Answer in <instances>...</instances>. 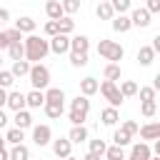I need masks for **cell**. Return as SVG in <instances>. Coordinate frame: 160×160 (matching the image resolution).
Segmentation results:
<instances>
[{
    "label": "cell",
    "mask_w": 160,
    "mask_h": 160,
    "mask_svg": "<svg viewBox=\"0 0 160 160\" xmlns=\"http://www.w3.org/2000/svg\"><path fill=\"white\" fill-rule=\"evenodd\" d=\"M42 32H45V38L58 35V32H60V30H58V20H48V22L42 25Z\"/></svg>",
    "instance_id": "7bdbcfd3"
},
{
    "label": "cell",
    "mask_w": 160,
    "mask_h": 160,
    "mask_svg": "<svg viewBox=\"0 0 160 160\" xmlns=\"http://www.w3.org/2000/svg\"><path fill=\"white\" fill-rule=\"evenodd\" d=\"M5 100H8V90L0 88V108H5Z\"/></svg>",
    "instance_id": "f907efd6"
},
{
    "label": "cell",
    "mask_w": 160,
    "mask_h": 160,
    "mask_svg": "<svg viewBox=\"0 0 160 160\" xmlns=\"http://www.w3.org/2000/svg\"><path fill=\"white\" fill-rule=\"evenodd\" d=\"M48 45H50V52H55V55H65V52H70V35L58 32V35H52V38L48 40Z\"/></svg>",
    "instance_id": "5b68a950"
},
{
    "label": "cell",
    "mask_w": 160,
    "mask_h": 160,
    "mask_svg": "<svg viewBox=\"0 0 160 160\" xmlns=\"http://www.w3.org/2000/svg\"><path fill=\"white\" fill-rule=\"evenodd\" d=\"M100 120H102V125H108V128L118 125V120H120V112H118V108L108 105V108H105V110L100 112Z\"/></svg>",
    "instance_id": "ac0fdd59"
},
{
    "label": "cell",
    "mask_w": 160,
    "mask_h": 160,
    "mask_svg": "<svg viewBox=\"0 0 160 160\" xmlns=\"http://www.w3.org/2000/svg\"><path fill=\"white\" fill-rule=\"evenodd\" d=\"M58 2H60V0H58Z\"/></svg>",
    "instance_id": "91938a15"
},
{
    "label": "cell",
    "mask_w": 160,
    "mask_h": 160,
    "mask_svg": "<svg viewBox=\"0 0 160 160\" xmlns=\"http://www.w3.org/2000/svg\"><path fill=\"white\" fill-rule=\"evenodd\" d=\"M140 112H142V118H155V112H158V102H155V100L142 102V105H140Z\"/></svg>",
    "instance_id": "ab89813d"
},
{
    "label": "cell",
    "mask_w": 160,
    "mask_h": 160,
    "mask_svg": "<svg viewBox=\"0 0 160 160\" xmlns=\"http://www.w3.org/2000/svg\"><path fill=\"white\" fill-rule=\"evenodd\" d=\"M138 132H140V138H142V140H158V138H160V122H158V120L145 122V125H140V128H138Z\"/></svg>",
    "instance_id": "4fadbf2b"
},
{
    "label": "cell",
    "mask_w": 160,
    "mask_h": 160,
    "mask_svg": "<svg viewBox=\"0 0 160 160\" xmlns=\"http://www.w3.org/2000/svg\"><path fill=\"white\" fill-rule=\"evenodd\" d=\"M0 148H5V138L2 135H0Z\"/></svg>",
    "instance_id": "11a10c76"
},
{
    "label": "cell",
    "mask_w": 160,
    "mask_h": 160,
    "mask_svg": "<svg viewBox=\"0 0 160 160\" xmlns=\"http://www.w3.org/2000/svg\"><path fill=\"white\" fill-rule=\"evenodd\" d=\"M0 160H8V150L5 148H0Z\"/></svg>",
    "instance_id": "f5cc1de1"
},
{
    "label": "cell",
    "mask_w": 160,
    "mask_h": 160,
    "mask_svg": "<svg viewBox=\"0 0 160 160\" xmlns=\"http://www.w3.org/2000/svg\"><path fill=\"white\" fill-rule=\"evenodd\" d=\"M62 160H80V158H75V155H68V158H62Z\"/></svg>",
    "instance_id": "db71d44e"
},
{
    "label": "cell",
    "mask_w": 160,
    "mask_h": 160,
    "mask_svg": "<svg viewBox=\"0 0 160 160\" xmlns=\"http://www.w3.org/2000/svg\"><path fill=\"white\" fill-rule=\"evenodd\" d=\"M0 68H2V58H0Z\"/></svg>",
    "instance_id": "6f0895ef"
},
{
    "label": "cell",
    "mask_w": 160,
    "mask_h": 160,
    "mask_svg": "<svg viewBox=\"0 0 160 160\" xmlns=\"http://www.w3.org/2000/svg\"><path fill=\"white\" fill-rule=\"evenodd\" d=\"M88 50H90V38L88 35L70 38V52H88Z\"/></svg>",
    "instance_id": "2e32d148"
},
{
    "label": "cell",
    "mask_w": 160,
    "mask_h": 160,
    "mask_svg": "<svg viewBox=\"0 0 160 160\" xmlns=\"http://www.w3.org/2000/svg\"><path fill=\"white\" fill-rule=\"evenodd\" d=\"M12 82H15L12 72H10V70H2V68H0V88H5V90H8V88H12Z\"/></svg>",
    "instance_id": "b9f144b4"
},
{
    "label": "cell",
    "mask_w": 160,
    "mask_h": 160,
    "mask_svg": "<svg viewBox=\"0 0 160 160\" xmlns=\"http://www.w3.org/2000/svg\"><path fill=\"white\" fill-rule=\"evenodd\" d=\"M50 140H52V130H50V125H32V142H35L38 148L50 145Z\"/></svg>",
    "instance_id": "8992f818"
},
{
    "label": "cell",
    "mask_w": 160,
    "mask_h": 160,
    "mask_svg": "<svg viewBox=\"0 0 160 160\" xmlns=\"http://www.w3.org/2000/svg\"><path fill=\"white\" fill-rule=\"evenodd\" d=\"M110 25H112V30H115V32H120V35H122V32H128V30L132 28V22H130V15H128V12L112 15V18H110Z\"/></svg>",
    "instance_id": "30bf717a"
},
{
    "label": "cell",
    "mask_w": 160,
    "mask_h": 160,
    "mask_svg": "<svg viewBox=\"0 0 160 160\" xmlns=\"http://www.w3.org/2000/svg\"><path fill=\"white\" fill-rule=\"evenodd\" d=\"M118 90L122 92V98H135V95H138V82H135V80H122V82L118 85Z\"/></svg>",
    "instance_id": "83f0119b"
},
{
    "label": "cell",
    "mask_w": 160,
    "mask_h": 160,
    "mask_svg": "<svg viewBox=\"0 0 160 160\" xmlns=\"http://www.w3.org/2000/svg\"><path fill=\"white\" fill-rule=\"evenodd\" d=\"M150 155H152L150 145H148L145 140H140V142H135V145L130 148V155H128L125 160H150Z\"/></svg>",
    "instance_id": "52a82bcc"
},
{
    "label": "cell",
    "mask_w": 160,
    "mask_h": 160,
    "mask_svg": "<svg viewBox=\"0 0 160 160\" xmlns=\"http://www.w3.org/2000/svg\"><path fill=\"white\" fill-rule=\"evenodd\" d=\"M138 95H140V102H148V100H155L158 90L152 85H145V88H138Z\"/></svg>",
    "instance_id": "f35d334b"
},
{
    "label": "cell",
    "mask_w": 160,
    "mask_h": 160,
    "mask_svg": "<svg viewBox=\"0 0 160 160\" xmlns=\"http://www.w3.org/2000/svg\"><path fill=\"white\" fill-rule=\"evenodd\" d=\"M68 140L72 145H80V142H88V128L85 125H72L70 132H68Z\"/></svg>",
    "instance_id": "9a60e30c"
},
{
    "label": "cell",
    "mask_w": 160,
    "mask_h": 160,
    "mask_svg": "<svg viewBox=\"0 0 160 160\" xmlns=\"http://www.w3.org/2000/svg\"><path fill=\"white\" fill-rule=\"evenodd\" d=\"M70 110H80V112H90V100L85 98V95H75L72 100H70Z\"/></svg>",
    "instance_id": "4316f807"
},
{
    "label": "cell",
    "mask_w": 160,
    "mask_h": 160,
    "mask_svg": "<svg viewBox=\"0 0 160 160\" xmlns=\"http://www.w3.org/2000/svg\"><path fill=\"white\" fill-rule=\"evenodd\" d=\"M58 30H60L62 35H70V32L75 30V20H72V15H62V18L58 20Z\"/></svg>",
    "instance_id": "4dcf8cb0"
},
{
    "label": "cell",
    "mask_w": 160,
    "mask_h": 160,
    "mask_svg": "<svg viewBox=\"0 0 160 160\" xmlns=\"http://www.w3.org/2000/svg\"><path fill=\"white\" fill-rule=\"evenodd\" d=\"M110 8H112L115 15H120V12H130L132 0H110Z\"/></svg>",
    "instance_id": "e575fe53"
},
{
    "label": "cell",
    "mask_w": 160,
    "mask_h": 160,
    "mask_svg": "<svg viewBox=\"0 0 160 160\" xmlns=\"http://www.w3.org/2000/svg\"><path fill=\"white\" fill-rule=\"evenodd\" d=\"M120 128H122V130H125L128 135H132V138H135V135H138V128H140V125H138L135 120H122V125H120Z\"/></svg>",
    "instance_id": "ee69618b"
},
{
    "label": "cell",
    "mask_w": 160,
    "mask_h": 160,
    "mask_svg": "<svg viewBox=\"0 0 160 160\" xmlns=\"http://www.w3.org/2000/svg\"><path fill=\"white\" fill-rule=\"evenodd\" d=\"M95 15H98L100 20H110L115 12H112V8H110V2H108V0H100V2H98V8H95Z\"/></svg>",
    "instance_id": "f546056e"
},
{
    "label": "cell",
    "mask_w": 160,
    "mask_h": 160,
    "mask_svg": "<svg viewBox=\"0 0 160 160\" xmlns=\"http://www.w3.org/2000/svg\"><path fill=\"white\" fill-rule=\"evenodd\" d=\"M8 52H10V60H22V58H25V45H22V40L10 42V45H8Z\"/></svg>",
    "instance_id": "1f68e13d"
},
{
    "label": "cell",
    "mask_w": 160,
    "mask_h": 160,
    "mask_svg": "<svg viewBox=\"0 0 160 160\" xmlns=\"http://www.w3.org/2000/svg\"><path fill=\"white\" fill-rule=\"evenodd\" d=\"M12 122H15V128H20V130H28V128H32V115H30V110H28V108H22V110H15V115H12Z\"/></svg>",
    "instance_id": "5bb4252c"
},
{
    "label": "cell",
    "mask_w": 160,
    "mask_h": 160,
    "mask_svg": "<svg viewBox=\"0 0 160 160\" xmlns=\"http://www.w3.org/2000/svg\"><path fill=\"white\" fill-rule=\"evenodd\" d=\"M22 45H25V60L28 62H40L48 58L50 52V45H48V38H40L35 32H30L28 38H22Z\"/></svg>",
    "instance_id": "6da1fadb"
},
{
    "label": "cell",
    "mask_w": 160,
    "mask_h": 160,
    "mask_svg": "<svg viewBox=\"0 0 160 160\" xmlns=\"http://www.w3.org/2000/svg\"><path fill=\"white\" fill-rule=\"evenodd\" d=\"M8 160H30V150H28V145H25V142L12 145V148L8 150Z\"/></svg>",
    "instance_id": "d6986e66"
},
{
    "label": "cell",
    "mask_w": 160,
    "mask_h": 160,
    "mask_svg": "<svg viewBox=\"0 0 160 160\" xmlns=\"http://www.w3.org/2000/svg\"><path fill=\"white\" fill-rule=\"evenodd\" d=\"M45 15H48L50 20H60L65 12H62V5H60L58 0H48V2H45Z\"/></svg>",
    "instance_id": "cb8c5ba5"
},
{
    "label": "cell",
    "mask_w": 160,
    "mask_h": 160,
    "mask_svg": "<svg viewBox=\"0 0 160 160\" xmlns=\"http://www.w3.org/2000/svg\"><path fill=\"white\" fill-rule=\"evenodd\" d=\"M8 45H10V40H8L5 30H0V52H2V50H8Z\"/></svg>",
    "instance_id": "c3c4849f"
},
{
    "label": "cell",
    "mask_w": 160,
    "mask_h": 160,
    "mask_svg": "<svg viewBox=\"0 0 160 160\" xmlns=\"http://www.w3.org/2000/svg\"><path fill=\"white\" fill-rule=\"evenodd\" d=\"M30 65H32V62H28L25 58H22V60H12V68H10L12 78H28V72H30Z\"/></svg>",
    "instance_id": "7402d4cb"
},
{
    "label": "cell",
    "mask_w": 160,
    "mask_h": 160,
    "mask_svg": "<svg viewBox=\"0 0 160 160\" xmlns=\"http://www.w3.org/2000/svg\"><path fill=\"white\" fill-rule=\"evenodd\" d=\"M98 92H102V98H105L112 108H120V105L125 102L122 92L118 90V82H112V80H102V82L98 85Z\"/></svg>",
    "instance_id": "277c9868"
},
{
    "label": "cell",
    "mask_w": 160,
    "mask_h": 160,
    "mask_svg": "<svg viewBox=\"0 0 160 160\" xmlns=\"http://www.w3.org/2000/svg\"><path fill=\"white\" fill-rule=\"evenodd\" d=\"M88 152H95V155H102L105 152V148H108V142L102 140V138H95V140H88Z\"/></svg>",
    "instance_id": "d590c367"
},
{
    "label": "cell",
    "mask_w": 160,
    "mask_h": 160,
    "mask_svg": "<svg viewBox=\"0 0 160 160\" xmlns=\"http://www.w3.org/2000/svg\"><path fill=\"white\" fill-rule=\"evenodd\" d=\"M152 15L145 10V8H135V10H130V22H132V28H148L152 20H150Z\"/></svg>",
    "instance_id": "ba28073f"
},
{
    "label": "cell",
    "mask_w": 160,
    "mask_h": 160,
    "mask_svg": "<svg viewBox=\"0 0 160 160\" xmlns=\"http://www.w3.org/2000/svg\"><path fill=\"white\" fill-rule=\"evenodd\" d=\"M145 10H148L150 15L160 12V0H145Z\"/></svg>",
    "instance_id": "bcb514c9"
},
{
    "label": "cell",
    "mask_w": 160,
    "mask_h": 160,
    "mask_svg": "<svg viewBox=\"0 0 160 160\" xmlns=\"http://www.w3.org/2000/svg\"><path fill=\"white\" fill-rule=\"evenodd\" d=\"M102 78L118 82V80H120V62H108V65L102 68Z\"/></svg>",
    "instance_id": "484cf974"
},
{
    "label": "cell",
    "mask_w": 160,
    "mask_h": 160,
    "mask_svg": "<svg viewBox=\"0 0 160 160\" xmlns=\"http://www.w3.org/2000/svg\"><path fill=\"white\" fill-rule=\"evenodd\" d=\"M50 145H52V152L62 160V158H68V155H72V142L68 140V138H58V140H50Z\"/></svg>",
    "instance_id": "9c48e42d"
},
{
    "label": "cell",
    "mask_w": 160,
    "mask_h": 160,
    "mask_svg": "<svg viewBox=\"0 0 160 160\" xmlns=\"http://www.w3.org/2000/svg\"><path fill=\"white\" fill-rule=\"evenodd\" d=\"M28 78H30L32 90H45V88H50V70H48V65H42V62H32Z\"/></svg>",
    "instance_id": "7a4b0ae2"
},
{
    "label": "cell",
    "mask_w": 160,
    "mask_h": 160,
    "mask_svg": "<svg viewBox=\"0 0 160 160\" xmlns=\"http://www.w3.org/2000/svg\"><path fill=\"white\" fill-rule=\"evenodd\" d=\"M60 5H62V12H65V15H75V12L80 10L82 0H60Z\"/></svg>",
    "instance_id": "8d00e7d4"
},
{
    "label": "cell",
    "mask_w": 160,
    "mask_h": 160,
    "mask_svg": "<svg viewBox=\"0 0 160 160\" xmlns=\"http://www.w3.org/2000/svg\"><path fill=\"white\" fill-rule=\"evenodd\" d=\"M2 138H5V142H10V145H20V142L25 140V130H20V128H15V125H12Z\"/></svg>",
    "instance_id": "d4e9b609"
},
{
    "label": "cell",
    "mask_w": 160,
    "mask_h": 160,
    "mask_svg": "<svg viewBox=\"0 0 160 160\" xmlns=\"http://www.w3.org/2000/svg\"><path fill=\"white\" fill-rule=\"evenodd\" d=\"M152 60H155V50H152L150 45H140V50H138V62H140L142 68H148V65H152Z\"/></svg>",
    "instance_id": "44dd1931"
},
{
    "label": "cell",
    "mask_w": 160,
    "mask_h": 160,
    "mask_svg": "<svg viewBox=\"0 0 160 160\" xmlns=\"http://www.w3.org/2000/svg\"><path fill=\"white\" fill-rule=\"evenodd\" d=\"M15 28L22 32V35H30V32H35V28H38V22L32 20V18H28V15H22V18H18L15 20Z\"/></svg>",
    "instance_id": "ffe728a7"
},
{
    "label": "cell",
    "mask_w": 160,
    "mask_h": 160,
    "mask_svg": "<svg viewBox=\"0 0 160 160\" xmlns=\"http://www.w3.org/2000/svg\"><path fill=\"white\" fill-rule=\"evenodd\" d=\"M5 35H8V40H10V42H18V40H22V32H20L18 28H5Z\"/></svg>",
    "instance_id": "f6af8a7d"
},
{
    "label": "cell",
    "mask_w": 160,
    "mask_h": 160,
    "mask_svg": "<svg viewBox=\"0 0 160 160\" xmlns=\"http://www.w3.org/2000/svg\"><path fill=\"white\" fill-rule=\"evenodd\" d=\"M150 160H160V155H150Z\"/></svg>",
    "instance_id": "9f6ffc18"
},
{
    "label": "cell",
    "mask_w": 160,
    "mask_h": 160,
    "mask_svg": "<svg viewBox=\"0 0 160 160\" xmlns=\"http://www.w3.org/2000/svg\"><path fill=\"white\" fill-rule=\"evenodd\" d=\"M68 120H70L72 125H85V120H88V112H80V110H70V112H68Z\"/></svg>",
    "instance_id": "60d3db41"
},
{
    "label": "cell",
    "mask_w": 160,
    "mask_h": 160,
    "mask_svg": "<svg viewBox=\"0 0 160 160\" xmlns=\"http://www.w3.org/2000/svg\"><path fill=\"white\" fill-rule=\"evenodd\" d=\"M130 140H132V135H128L122 128H118L115 132H112V142L115 145H120V148H125V145H130Z\"/></svg>",
    "instance_id": "836d02e7"
},
{
    "label": "cell",
    "mask_w": 160,
    "mask_h": 160,
    "mask_svg": "<svg viewBox=\"0 0 160 160\" xmlns=\"http://www.w3.org/2000/svg\"><path fill=\"white\" fill-rule=\"evenodd\" d=\"M5 125H8V115H5V110L0 108V130H2Z\"/></svg>",
    "instance_id": "681fc988"
},
{
    "label": "cell",
    "mask_w": 160,
    "mask_h": 160,
    "mask_svg": "<svg viewBox=\"0 0 160 160\" xmlns=\"http://www.w3.org/2000/svg\"><path fill=\"white\" fill-rule=\"evenodd\" d=\"M98 55L110 60V62H120L122 55H125V48L120 42H115V40H100L98 42Z\"/></svg>",
    "instance_id": "3957f363"
},
{
    "label": "cell",
    "mask_w": 160,
    "mask_h": 160,
    "mask_svg": "<svg viewBox=\"0 0 160 160\" xmlns=\"http://www.w3.org/2000/svg\"><path fill=\"white\" fill-rule=\"evenodd\" d=\"M98 80L95 78H82L80 80V95H85V98H92L95 92H98Z\"/></svg>",
    "instance_id": "603a6c76"
},
{
    "label": "cell",
    "mask_w": 160,
    "mask_h": 160,
    "mask_svg": "<svg viewBox=\"0 0 160 160\" xmlns=\"http://www.w3.org/2000/svg\"><path fill=\"white\" fill-rule=\"evenodd\" d=\"M8 22H10V10H8V8H0V30H2Z\"/></svg>",
    "instance_id": "7dc6e473"
},
{
    "label": "cell",
    "mask_w": 160,
    "mask_h": 160,
    "mask_svg": "<svg viewBox=\"0 0 160 160\" xmlns=\"http://www.w3.org/2000/svg\"><path fill=\"white\" fill-rule=\"evenodd\" d=\"M30 160H32V158H30Z\"/></svg>",
    "instance_id": "94428289"
},
{
    "label": "cell",
    "mask_w": 160,
    "mask_h": 160,
    "mask_svg": "<svg viewBox=\"0 0 160 160\" xmlns=\"http://www.w3.org/2000/svg\"><path fill=\"white\" fill-rule=\"evenodd\" d=\"M42 110H45V115H48V118H52V120H58V118H62V112H65V105H55V102H45V105H42Z\"/></svg>",
    "instance_id": "d6a6232c"
},
{
    "label": "cell",
    "mask_w": 160,
    "mask_h": 160,
    "mask_svg": "<svg viewBox=\"0 0 160 160\" xmlns=\"http://www.w3.org/2000/svg\"><path fill=\"white\" fill-rule=\"evenodd\" d=\"M90 60H88V52H70V65L72 68H85Z\"/></svg>",
    "instance_id": "74e56055"
},
{
    "label": "cell",
    "mask_w": 160,
    "mask_h": 160,
    "mask_svg": "<svg viewBox=\"0 0 160 160\" xmlns=\"http://www.w3.org/2000/svg\"><path fill=\"white\" fill-rule=\"evenodd\" d=\"M5 108H10L12 112H15V110H22V108H25V92H20V90H8Z\"/></svg>",
    "instance_id": "8fae6325"
},
{
    "label": "cell",
    "mask_w": 160,
    "mask_h": 160,
    "mask_svg": "<svg viewBox=\"0 0 160 160\" xmlns=\"http://www.w3.org/2000/svg\"><path fill=\"white\" fill-rule=\"evenodd\" d=\"M45 105V92L42 90H30V92H25V108L28 110H38V108H42Z\"/></svg>",
    "instance_id": "7c38bea8"
},
{
    "label": "cell",
    "mask_w": 160,
    "mask_h": 160,
    "mask_svg": "<svg viewBox=\"0 0 160 160\" xmlns=\"http://www.w3.org/2000/svg\"><path fill=\"white\" fill-rule=\"evenodd\" d=\"M80 160H102V155H95V152H88L85 158H80Z\"/></svg>",
    "instance_id": "816d5d0a"
},
{
    "label": "cell",
    "mask_w": 160,
    "mask_h": 160,
    "mask_svg": "<svg viewBox=\"0 0 160 160\" xmlns=\"http://www.w3.org/2000/svg\"><path fill=\"white\" fill-rule=\"evenodd\" d=\"M45 102H55V105H65V92L62 88H45Z\"/></svg>",
    "instance_id": "e0dca14e"
},
{
    "label": "cell",
    "mask_w": 160,
    "mask_h": 160,
    "mask_svg": "<svg viewBox=\"0 0 160 160\" xmlns=\"http://www.w3.org/2000/svg\"><path fill=\"white\" fill-rule=\"evenodd\" d=\"M108 2H110V0H108Z\"/></svg>",
    "instance_id": "680465c9"
},
{
    "label": "cell",
    "mask_w": 160,
    "mask_h": 160,
    "mask_svg": "<svg viewBox=\"0 0 160 160\" xmlns=\"http://www.w3.org/2000/svg\"><path fill=\"white\" fill-rule=\"evenodd\" d=\"M102 158H105V160H125V148H120V145H110V148H105Z\"/></svg>",
    "instance_id": "f1b7e54d"
}]
</instances>
